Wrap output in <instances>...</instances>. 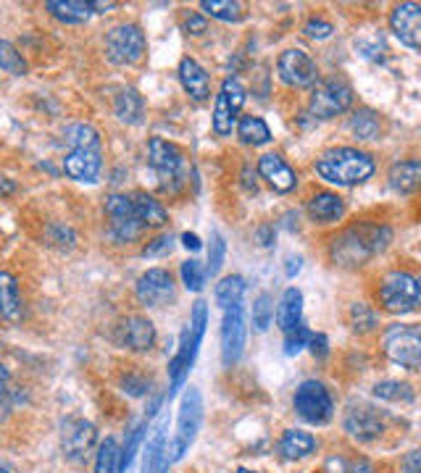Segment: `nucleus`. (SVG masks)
Listing matches in <instances>:
<instances>
[{"label": "nucleus", "mask_w": 421, "mask_h": 473, "mask_svg": "<svg viewBox=\"0 0 421 473\" xmlns=\"http://www.w3.org/2000/svg\"><path fill=\"white\" fill-rule=\"evenodd\" d=\"M390 240H393V232L385 223H356L330 242V255L342 269H359L368 263L377 252L385 251Z\"/></svg>", "instance_id": "1"}, {"label": "nucleus", "mask_w": 421, "mask_h": 473, "mask_svg": "<svg viewBox=\"0 0 421 473\" xmlns=\"http://www.w3.org/2000/svg\"><path fill=\"white\" fill-rule=\"evenodd\" d=\"M313 168L330 184L356 187V184H364L366 179H371L377 166H374V158L359 147H332L316 158Z\"/></svg>", "instance_id": "2"}, {"label": "nucleus", "mask_w": 421, "mask_h": 473, "mask_svg": "<svg viewBox=\"0 0 421 473\" xmlns=\"http://www.w3.org/2000/svg\"><path fill=\"white\" fill-rule=\"evenodd\" d=\"M206 326H208V306L203 300H197L193 306V313H190V326L182 332L179 336V347L174 353V358L168 363V376H171V387H168V400L177 394V390L185 384L193 363H196L197 347L203 342V335H206Z\"/></svg>", "instance_id": "3"}, {"label": "nucleus", "mask_w": 421, "mask_h": 473, "mask_svg": "<svg viewBox=\"0 0 421 473\" xmlns=\"http://www.w3.org/2000/svg\"><path fill=\"white\" fill-rule=\"evenodd\" d=\"M203 423V397L196 387L185 392L179 402V416H177V437L168 442V463H177L190 445L196 442L197 431Z\"/></svg>", "instance_id": "4"}, {"label": "nucleus", "mask_w": 421, "mask_h": 473, "mask_svg": "<svg viewBox=\"0 0 421 473\" xmlns=\"http://www.w3.org/2000/svg\"><path fill=\"white\" fill-rule=\"evenodd\" d=\"M385 355L408 371L421 368V326L416 324H395L382 336Z\"/></svg>", "instance_id": "5"}, {"label": "nucleus", "mask_w": 421, "mask_h": 473, "mask_svg": "<svg viewBox=\"0 0 421 473\" xmlns=\"http://www.w3.org/2000/svg\"><path fill=\"white\" fill-rule=\"evenodd\" d=\"M148 158H150V168L161 179V187L167 193H177L185 182V156H182V150L177 145L167 142V139L153 137L148 142Z\"/></svg>", "instance_id": "6"}, {"label": "nucleus", "mask_w": 421, "mask_h": 473, "mask_svg": "<svg viewBox=\"0 0 421 473\" xmlns=\"http://www.w3.org/2000/svg\"><path fill=\"white\" fill-rule=\"evenodd\" d=\"M353 106V87L342 77H330L316 82L311 92L309 111L313 118H335Z\"/></svg>", "instance_id": "7"}, {"label": "nucleus", "mask_w": 421, "mask_h": 473, "mask_svg": "<svg viewBox=\"0 0 421 473\" xmlns=\"http://www.w3.org/2000/svg\"><path fill=\"white\" fill-rule=\"evenodd\" d=\"M148 40L138 24H116L106 34V56L116 66H135L145 58Z\"/></svg>", "instance_id": "8"}, {"label": "nucleus", "mask_w": 421, "mask_h": 473, "mask_svg": "<svg viewBox=\"0 0 421 473\" xmlns=\"http://www.w3.org/2000/svg\"><path fill=\"white\" fill-rule=\"evenodd\" d=\"M292 405H295V413L298 416L303 418V421H309V423H316V426L327 423L330 418L335 416V400H332V394H330V390L321 382H316V379L303 382L295 390Z\"/></svg>", "instance_id": "9"}, {"label": "nucleus", "mask_w": 421, "mask_h": 473, "mask_svg": "<svg viewBox=\"0 0 421 473\" xmlns=\"http://www.w3.org/2000/svg\"><path fill=\"white\" fill-rule=\"evenodd\" d=\"M379 303L390 313H408L419 306V281L408 271H390L379 281Z\"/></svg>", "instance_id": "10"}, {"label": "nucleus", "mask_w": 421, "mask_h": 473, "mask_svg": "<svg viewBox=\"0 0 421 473\" xmlns=\"http://www.w3.org/2000/svg\"><path fill=\"white\" fill-rule=\"evenodd\" d=\"M98 442V429L84 421V418H66L63 426H61V447H63V455L74 463H82L87 460V455L92 452V447Z\"/></svg>", "instance_id": "11"}, {"label": "nucleus", "mask_w": 421, "mask_h": 473, "mask_svg": "<svg viewBox=\"0 0 421 473\" xmlns=\"http://www.w3.org/2000/svg\"><path fill=\"white\" fill-rule=\"evenodd\" d=\"M245 339H248L245 310H243V306L226 307L225 321H222V361H225L226 368H232L234 363L243 358Z\"/></svg>", "instance_id": "12"}, {"label": "nucleus", "mask_w": 421, "mask_h": 473, "mask_svg": "<svg viewBox=\"0 0 421 473\" xmlns=\"http://www.w3.org/2000/svg\"><path fill=\"white\" fill-rule=\"evenodd\" d=\"M245 103V87L237 82V80H225L219 95H216V103H214V132L219 137L232 135V127H234V118Z\"/></svg>", "instance_id": "13"}, {"label": "nucleus", "mask_w": 421, "mask_h": 473, "mask_svg": "<svg viewBox=\"0 0 421 473\" xmlns=\"http://www.w3.org/2000/svg\"><path fill=\"white\" fill-rule=\"evenodd\" d=\"M106 213L111 219V234L116 242H132L142 234V223L138 222L132 197L109 195L106 197Z\"/></svg>", "instance_id": "14"}, {"label": "nucleus", "mask_w": 421, "mask_h": 473, "mask_svg": "<svg viewBox=\"0 0 421 473\" xmlns=\"http://www.w3.org/2000/svg\"><path fill=\"white\" fill-rule=\"evenodd\" d=\"M277 71H280L282 82L290 87H311L319 80V69H316L313 58L301 48L284 51L277 61Z\"/></svg>", "instance_id": "15"}, {"label": "nucleus", "mask_w": 421, "mask_h": 473, "mask_svg": "<svg viewBox=\"0 0 421 473\" xmlns=\"http://www.w3.org/2000/svg\"><path fill=\"white\" fill-rule=\"evenodd\" d=\"M135 295L148 307L168 306L174 300V279L167 269H148L135 284Z\"/></svg>", "instance_id": "16"}, {"label": "nucleus", "mask_w": 421, "mask_h": 473, "mask_svg": "<svg viewBox=\"0 0 421 473\" xmlns=\"http://www.w3.org/2000/svg\"><path fill=\"white\" fill-rule=\"evenodd\" d=\"M103 168V150L100 147H72V153L63 158V174L74 182L92 184L98 182Z\"/></svg>", "instance_id": "17"}, {"label": "nucleus", "mask_w": 421, "mask_h": 473, "mask_svg": "<svg viewBox=\"0 0 421 473\" xmlns=\"http://www.w3.org/2000/svg\"><path fill=\"white\" fill-rule=\"evenodd\" d=\"M342 426L359 442H374L385 431V421L379 416V411H374L371 405H350Z\"/></svg>", "instance_id": "18"}, {"label": "nucleus", "mask_w": 421, "mask_h": 473, "mask_svg": "<svg viewBox=\"0 0 421 473\" xmlns=\"http://www.w3.org/2000/svg\"><path fill=\"white\" fill-rule=\"evenodd\" d=\"M390 29L395 37L408 45V48H421V5L419 3H400L390 14Z\"/></svg>", "instance_id": "19"}, {"label": "nucleus", "mask_w": 421, "mask_h": 473, "mask_svg": "<svg viewBox=\"0 0 421 473\" xmlns=\"http://www.w3.org/2000/svg\"><path fill=\"white\" fill-rule=\"evenodd\" d=\"M258 174H261V179H266V184L274 193H282V195H287L298 187V174L277 153H266L258 158Z\"/></svg>", "instance_id": "20"}, {"label": "nucleus", "mask_w": 421, "mask_h": 473, "mask_svg": "<svg viewBox=\"0 0 421 473\" xmlns=\"http://www.w3.org/2000/svg\"><path fill=\"white\" fill-rule=\"evenodd\" d=\"M119 345L135 353H148L156 345V326L145 316H129L119 326Z\"/></svg>", "instance_id": "21"}, {"label": "nucleus", "mask_w": 421, "mask_h": 473, "mask_svg": "<svg viewBox=\"0 0 421 473\" xmlns=\"http://www.w3.org/2000/svg\"><path fill=\"white\" fill-rule=\"evenodd\" d=\"M168 463V442H167V421H158V426L148 434L145 445V460L142 473H167Z\"/></svg>", "instance_id": "22"}, {"label": "nucleus", "mask_w": 421, "mask_h": 473, "mask_svg": "<svg viewBox=\"0 0 421 473\" xmlns=\"http://www.w3.org/2000/svg\"><path fill=\"white\" fill-rule=\"evenodd\" d=\"M179 82L185 87V92H187L193 100H197V103H203V100L211 98L208 74H206V69L197 63L196 58H182V61H179Z\"/></svg>", "instance_id": "23"}, {"label": "nucleus", "mask_w": 421, "mask_h": 473, "mask_svg": "<svg viewBox=\"0 0 421 473\" xmlns=\"http://www.w3.org/2000/svg\"><path fill=\"white\" fill-rule=\"evenodd\" d=\"M390 187L400 195H411L421 190V158H408V161H397L390 166Z\"/></svg>", "instance_id": "24"}, {"label": "nucleus", "mask_w": 421, "mask_h": 473, "mask_svg": "<svg viewBox=\"0 0 421 473\" xmlns=\"http://www.w3.org/2000/svg\"><path fill=\"white\" fill-rule=\"evenodd\" d=\"M309 216L316 223H335L345 216V203L335 193H316L309 200Z\"/></svg>", "instance_id": "25"}, {"label": "nucleus", "mask_w": 421, "mask_h": 473, "mask_svg": "<svg viewBox=\"0 0 421 473\" xmlns=\"http://www.w3.org/2000/svg\"><path fill=\"white\" fill-rule=\"evenodd\" d=\"M22 313H24V306H22V292H19L16 277L8 271H0V316L8 321H19Z\"/></svg>", "instance_id": "26"}, {"label": "nucleus", "mask_w": 421, "mask_h": 473, "mask_svg": "<svg viewBox=\"0 0 421 473\" xmlns=\"http://www.w3.org/2000/svg\"><path fill=\"white\" fill-rule=\"evenodd\" d=\"M301 318H303V295L298 287H287L277 307V324L282 326V332H290L298 324H303Z\"/></svg>", "instance_id": "27"}, {"label": "nucleus", "mask_w": 421, "mask_h": 473, "mask_svg": "<svg viewBox=\"0 0 421 473\" xmlns=\"http://www.w3.org/2000/svg\"><path fill=\"white\" fill-rule=\"evenodd\" d=\"M313 449H316V440H313V434L303 431V429H287L282 434L280 452L287 460H303Z\"/></svg>", "instance_id": "28"}, {"label": "nucleus", "mask_w": 421, "mask_h": 473, "mask_svg": "<svg viewBox=\"0 0 421 473\" xmlns=\"http://www.w3.org/2000/svg\"><path fill=\"white\" fill-rule=\"evenodd\" d=\"M45 8L63 24H82L95 14L92 3H84V0H48Z\"/></svg>", "instance_id": "29"}, {"label": "nucleus", "mask_w": 421, "mask_h": 473, "mask_svg": "<svg viewBox=\"0 0 421 473\" xmlns=\"http://www.w3.org/2000/svg\"><path fill=\"white\" fill-rule=\"evenodd\" d=\"M132 197V205H135V213H138V222L142 223V229H148V226H164L168 222V213L167 208L156 200V197H150L148 193H135Z\"/></svg>", "instance_id": "30"}, {"label": "nucleus", "mask_w": 421, "mask_h": 473, "mask_svg": "<svg viewBox=\"0 0 421 473\" xmlns=\"http://www.w3.org/2000/svg\"><path fill=\"white\" fill-rule=\"evenodd\" d=\"M142 111H145V100H142L140 92L132 90V87L121 90V92L113 98V113H116L119 121H124V124H140Z\"/></svg>", "instance_id": "31"}, {"label": "nucleus", "mask_w": 421, "mask_h": 473, "mask_svg": "<svg viewBox=\"0 0 421 473\" xmlns=\"http://www.w3.org/2000/svg\"><path fill=\"white\" fill-rule=\"evenodd\" d=\"M237 137L243 139L245 145L258 147V145H266V142L272 139V129H269V124H266L263 118H258V116H243V118L237 121Z\"/></svg>", "instance_id": "32"}, {"label": "nucleus", "mask_w": 421, "mask_h": 473, "mask_svg": "<svg viewBox=\"0 0 421 473\" xmlns=\"http://www.w3.org/2000/svg\"><path fill=\"white\" fill-rule=\"evenodd\" d=\"M243 295H245V279L243 277H225L216 284V292H214L216 303L225 310L232 306H240Z\"/></svg>", "instance_id": "33"}, {"label": "nucleus", "mask_w": 421, "mask_h": 473, "mask_svg": "<svg viewBox=\"0 0 421 473\" xmlns=\"http://www.w3.org/2000/svg\"><path fill=\"white\" fill-rule=\"evenodd\" d=\"M200 8L219 22H243V16H245L243 3H237V0H203Z\"/></svg>", "instance_id": "34"}, {"label": "nucleus", "mask_w": 421, "mask_h": 473, "mask_svg": "<svg viewBox=\"0 0 421 473\" xmlns=\"http://www.w3.org/2000/svg\"><path fill=\"white\" fill-rule=\"evenodd\" d=\"M63 139L66 145L72 147H100V135L92 124H84V121H77V124H69L63 129Z\"/></svg>", "instance_id": "35"}, {"label": "nucleus", "mask_w": 421, "mask_h": 473, "mask_svg": "<svg viewBox=\"0 0 421 473\" xmlns=\"http://www.w3.org/2000/svg\"><path fill=\"white\" fill-rule=\"evenodd\" d=\"M350 132L359 139H377L382 132V124H379V116L374 111H356L348 121Z\"/></svg>", "instance_id": "36"}, {"label": "nucleus", "mask_w": 421, "mask_h": 473, "mask_svg": "<svg viewBox=\"0 0 421 473\" xmlns=\"http://www.w3.org/2000/svg\"><path fill=\"white\" fill-rule=\"evenodd\" d=\"M0 71L14 74V77L27 74V61L16 51V45H11L8 40H0Z\"/></svg>", "instance_id": "37"}, {"label": "nucleus", "mask_w": 421, "mask_h": 473, "mask_svg": "<svg viewBox=\"0 0 421 473\" xmlns=\"http://www.w3.org/2000/svg\"><path fill=\"white\" fill-rule=\"evenodd\" d=\"M374 397H379L385 402H411L414 390L406 382H379L374 387Z\"/></svg>", "instance_id": "38"}, {"label": "nucleus", "mask_w": 421, "mask_h": 473, "mask_svg": "<svg viewBox=\"0 0 421 473\" xmlns=\"http://www.w3.org/2000/svg\"><path fill=\"white\" fill-rule=\"evenodd\" d=\"M274 321V300L272 295H258L253 303V326L255 332H266Z\"/></svg>", "instance_id": "39"}, {"label": "nucleus", "mask_w": 421, "mask_h": 473, "mask_svg": "<svg viewBox=\"0 0 421 473\" xmlns=\"http://www.w3.org/2000/svg\"><path fill=\"white\" fill-rule=\"evenodd\" d=\"M119 455L121 449L116 445V440H106L100 449H98V458H95V473H116L119 468Z\"/></svg>", "instance_id": "40"}, {"label": "nucleus", "mask_w": 421, "mask_h": 473, "mask_svg": "<svg viewBox=\"0 0 421 473\" xmlns=\"http://www.w3.org/2000/svg\"><path fill=\"white\" fill-rule=\"evenodd\" d=\"M311 335H313V332H311L309 326H303V324H298L295 329L284 332V353H287V355H298L303 347H309Z\"/></svg>", "instance_id": "41"}, {"label": "nucleus", "mask_w": 421, "mask_h": 473, "mask_svg": "<svg viewBox=\"0 0 421 473\" xmlns=\"http://www.w3.org/2000/svg\"><path fill=\"white\" fill-rule=\"evenodd\" d=\"M350 324H353L356 332L366 335L377 326V313L364 303H356V306H350Z\"/></svg>", "instance_id": "42"}, {"label": "nucleus", "mask_w": 421, "mask_h": 473, "mask_svg": "<svg viewBox=\"0 0 421 473\" xmlns=\"http://www.w3.org/2000/svg\"><path fill=\"white\" fill-rule=\"evenodd\" d=\"M182 281H185V287L190 289V292H200L203 289V284H206V269L197 263V260H185L182 263Z\"/></svg>", "instance_id": "43"}, {"label": "nucleus", "mask_w": 421, "mask_h": 473, "mask_svg": "<svg viewBox=\"0 0 421 473\" xmlns=\"http://www.w3.org/2000/svg\"><path fill=\"white\" fill-rule=\"evenodd\" d=\"M226 245L222 234H211V248H208V266H206V277H216L222 263H225Z\"/></svg>", "instance_id": "44"}, {"label": "nucleus", "mask_w": 421, "mask_h": 473, "mask_svg": "<svg viewBox=\"0 0 421 473\" xmlns=\"http://www.w3.org/2000/svg\"><path fill=\"white\" fill-rule=\"evenodd\" d=\"M327 471L332 473H371V463L366 460V458H350V460H345V458H332L330 463H327Z\"/></svg>", "instance_id": "45"}, {"label": "nucleus", "mask_w": 421, "mask_h": 473, "mask_svg": "<svg viewBox=\"0 0 421 473\" xmlns=\"http://www.w3.org/2000/svg\"><path fill=\"white\" fill-rule=\"evenodd\" d=\"M171 251H174L171 234H158L156 240H150V242L142 248V255H145V258H161V255H168Z\"/></svg>", "instance_id": "46"}, {"label": "nucleus", "mask_w": 421, "mask_h": 473, "mask_svg": "<svg viewBox=\"0 0 421 473\" xmlns=\"http://www.w3.org/2000/svg\"><path fill=\"white\" fill-rule=\"evenodd\" d=\"M121 387H124V392H129L132 397H140L145 392H150V379H145V376H124Z\"/></svg>", "instance_id": "47"}, {"label": "nucleus", "mask_w": 421, "mask_h": 473, "mask_svg": "<svg viewBox=\"0 0 421 473\" xmlns=\"http://www.w3.org/2000/svg\"><path fill=\"white\" fill-rule=\"evenodd\" d=\"M303 32H306L309 37H313V40H327V37L335 32V27H332L330 22H324V19H311Z\"/></svg>", "instance_id": "48"}, {"label": "nucleus", "mask_w": 421, "mask_h": 473, "mask_svg": "<svg viewBox=\"0 0 421 473\" xmlns=\"http://www.w3.org/2000/svg\"><path fill=\"white\" fill-rule=\"evenodd\" d=\"M309 350L313 353V358H327L330 355V339L324 335H311V342H309Z\"/></svg>", "instance_id": "49"}, {"label": "nucleus", "mask_w": 421, "mask_h": 473, "mask_svg": "<svg viewBox=\"0 0 421 473\" xmlns=\"http://www.w3.org/2000/svg\"><path fill=\"white\" fill-rule=\"evenodd\" d=\"M403 471L406 473H421V449H411L406 458H403Z\"/></svg>", "instance_id": "50"}, {"label": "nucleus", "mask_w": 421, "mask_h": 473, "mask_svg": "<svg viewBox=\"0 0 421 473\" xmlns=\"http://www.w3.org/2000/svg\"><path fill=\"white\" fill-rule=\"evenodd\" d=\"M185 29H187L190 34H203V32H206V19H203L200 14H187V16H185Z\"/></svg>", "instance_id": "51"}, {"label": "nucleus", "mask_w": 421, "mask_h": 473, "mask_svg": "<svg viewBox=\"0 0 421 473\" xmlns=\"http://www.w3.org/2000/svg\"><path fill=\"white\" fill-rule=\"evenodd\" d=\"M255 237H258V242H261L263 248H269V245L274 242V226H272V223H263V226L255 232Z\"/></svg>", "instance_id": "52"}, {"label": "nucleus", "mask_w": 421, "mask_h": 473, "mask_svg": "<svg viewBox=\"0 0 421 473\" xmlns=\"http://www.w3.org/2000/svg\"><path fill=\"white\" fill-rule=\"evenodd\" d=\"M8 384H11V374H8V368L0 363V402H3L5 394H8Z\"/></svg>", "instance_id": "53"}, {"label": "nucleus", "mask_w": 421, "mask_h": 473, "mask_svg": "<svg viewBox=\"0 0 421 473\" xmlns=\"http://www.w3.org/2000/svg\"><path fill=\"white\" fill-rule=\"evenodd\" d=\"M301 263H303V258H301V255H295V258L290 255V258H287V266H284V274L292 279L295 274H298V271H301Z\"/></svg>", "instance_id": "54"}, {"label": "nucleus", "mask_w": 421, "mask_h": 473, "mask_svg": "<svg viewBox=\"0 0 421 473\" xmlns=\"http://www.w3.org/2000/svg\"><path fill=\"white\" fill-rule=\"evenodd\" d=\"M182 245H185V248H187V251H200V245H203V242H200V237H197V234H193V232H185V234H182Z\"/></svg>", "instance_id": "55"}, {"label": "nucleus", "mask_w": 421, "mask_h": 473, "mask_svg": "<svg viewBox=\"0 0 421 473\" xmlns=\"http://www.w3.org/2000/svg\"><path fill=\"white\" fill-rule=\"evenodd\" d=\"M14 190H16V184L8 182L5 176H0V195H14Z\"/></svg>", "instance_id": "56"}, {"label": "nucleus", "mask_w": 421, "mask_h": 473, "mask_svg": "<svg viewBox=\"0 0 421 473\" xmlns=\"http://www.w3.org/2000/svg\"><path fill=\"white\" fill-rule=\"evenodd\" d=\"M0 473H14V468H11L8 463H3V460H0Z\"/></svg>", "instance_id": "57"}, {"label": "nucleus", "mask_w": 421, "mask_h": 473, "mask_svg": "<svg viewBox=\"0 0 421 473\" xmlns=\"http://www.w3.org/2000/svg\"><path fill=\"white\" fill-rule=\"evenodd\" d=\"M237 473H258V471H251V468H237Z\"/></svg>", "instance_id": "58"}, {"label": "nucleus", "mask_w": 421, "mask_h": 473, "mask_svg": "<svg viewBox=\"0 0 421 473\" xmlns=\"http://www.w3.org/2000/svg\"><path fill=\"white\" fill-rule=\"evenodd\" d=\"M419 281V303H421V279H416Z\"/></svg>", "instance_id": "59"}]
</instances>
